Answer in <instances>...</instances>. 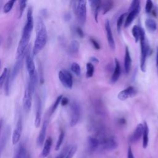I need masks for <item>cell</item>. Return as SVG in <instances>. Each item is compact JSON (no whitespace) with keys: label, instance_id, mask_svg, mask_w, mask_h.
<instances>
[{"label":"cell","instance_id":"1","mask_svg":"<svg viewBox=\"0 0 158 158\" xmlns=\"http://www.w3.org/2000/svg\"><path fill=\"white\" fill-rule=\"evenodd\" d=\"M33 18L32 14V9L31 7H28L27 13V22L23 27L22 36L19 41L17 53H16V59L23 57L25 51L27 49L30 38L31 36V32L33 29Z\"/></svg>","mask_w":158,"mask_h":158},{"label":"cell","instance_id":"2","mask_svg":"<svg viewBox=\"0 0 158 158\" xmlns=\"http://www.w3.org/2000/svg\"><path fill=\"white\" fill-rule=\"evenodd\" d=\"M48 40L46 26L41 17H38L36 23V38L32 49V55H36L45 46Z\"/></svg>","mask_w":158,"mask_h":158},{"label":"cell","instance_id":"3","mask_svg":"<svg viewBox=\"0 0 158 158\" xmlns=\"http://www.w3.org/2000/svg\"><path fill=\"white\" fill-rule=\"evenodd\" d=\"M139 41L141 46V57H140V68L142 72L146 71V60L149 52V48L148 41L145 37V33L142 28L139 31Z\"/></svg>","mask_w":158,"mask_h":158},{"label":"cell","instance_id":"4","mask_svg":"<svg viewBox=\"0 0 158 158\" xmlns=\"http://www.w3.org/2000/svg\"><path fill=\"white\" fill-rule=\"evenodd\" d=\"M73 9L78 20L81 25H84L86 19V1L84 0L73 1Z\"/></svg>","mask_w":158,"mask_h":158},{"label":"cell","instance_id":"5","mask_svg":"<svg viewBox=\"0 0 158 158\" xmlns=\"http://www.w3.org/2000/svg\"><path fill=\"white\" fill-rule=\"evenodd\" d=\"M99 140V149L104 151H112L118 146L117 138L114 136L102 137Z\"/></svg>","mask_w":158,"mask_h":158},{"label":"cell","instance_id":"6","mask_svg":"<svg viewBox=\"0 0 158 158\" xmlns=\"http://www.w3.org/2000/svg\"><path fill=\"white\" fill-rule=\"evenodd\" d=\"M80 117V107L79 104L76 102H73L70 104V126L73 127L75 126Z\"/></svg>","mask_w":158,"mask_h":158},{"label":"cell","instance_id":"7","mask_svg":"<svg viewBox=\"0 0 158 158\" xmlns=\"http://www.w3.org/2000/svg\"><path fill=\"white\" fill-rule=\"evenodd\" d=\"M59 78L63 86L71 89L73 86V79L71 73L67 70H60L59 72Z\"/></svg>","mask_w":158,"mask_h":158},{"label":"cell","instance_id":"8","mask_svg":"<svg viewBox=\"0 0 158 158\" xmlns=\"http://www.w3.org/2000/svg\"><path fill=\"white\" fill-rule=\"evenodd\" d=\"M22 132V115L20 114L18 118L15 127L12 133V142L14 145L16 144L20 141Z\"/></svg>","mask_w":158,"mask_h":158},{"label":"cell","instance_id":"9","mask_svg":"<svg viewBox=\"0 0 158 158\" xmlns=\"http://www.w3.org/2000/svg\"><path fill=\"white\" fill-rule=\"evenodd\" d=\"M25 62H26V67L29 74V76H31L36 73L35 71V63L33 59L32 55L31 54V52L30 49H27L25 51Z\"/></svg>","mask_w":158,"mask_h":158},{"label":"cell","instance_id":"10","mask_svg":"<svg viewBox=\"0 0 158 158\" xmlns=\"http://www.w3.org/2000/svg\"><path fill=\"white\" fill-rule=\"evenodd\" d=\"M33 93L26 88L23 98V108L26 113H28L31 109Z\"/></svg>","mask_w":158,"mask_h":158},{"label":"cell","instance_id":"11","mask_svg":"<svg viewBox=\"0 0 158 158\" xmlns=\"http://www.w3.org/2000/svg\"><path fill=\"white\" fill-rule=\"evenodd\" d=\"M42 117V103L40 96H36V115L35 120V125L38 128L40 125Z\"/></svg>","mask_w":158,"mask_h":158},{"label":"cell","instance_id":"12","mask_svg":"<svg viewBox=\"0 0 158 158\" xmlns=\"http://www.w3.org/2000/svg\"><path fill=\"white\" fill-rule=\"evenodd\" d=\"M136 90L134 87L132 86H128L126 89L121 91L117 96V98L119 100L125 101L129 98H131L136 94Z\"/></svg>","mask_w":158,"mask_h":158},{"label":"cell","instance_id":"13","mask_svg":"<svg viewBox=\"0 0 158 158\" xmlns=\"http://www.w3.org/2000/svg\"><path fill=\"white\" fill-rule=\"evenodd\" d=\"M105 30L106 31V35H107L109 46L111 49L114 50L115 49V44L114 39L112 35L111 27H110V25L109 20H106L105 22Z\"/></svg>","mask_w":158,"mask_h":158},{"label":"cell","instance_id":"14","mask_svg":"<svg viewBox=\"0 0 158 158\" xmlns=\"http://www.w3.org/2000/svg\"><path fill=\"white\" fill-rule=\"evenodd\" d=\"M48 126V120L45 119L43 123L41 130L39 133V135L36 139V143L38 146H41L44 144Z\"/></svg>","mask_w":158,"mask_h":158},{"label":"cell","instance_id":"15","mask_svg":"<svg viewBox=\"0 0 158 158\" xmlns=\"http://www.w3.org/2000/svg\"><path fill=\"white\" fill-rule=\"evenodd\" d=\"M143 124L139 123L134 131L133 132L132 135L130 136V141L131 143H135L137 142L142 136L143 135Z\"/></svg>","mask_w":158,"mask_h":158},{"label":"cell","instance_id":"16","mask_svg":"<svg viewBox=\"0 0 158 158\" xmlns=\"http://www.w3.org/2000/svg\"><path fill=\"white\" fill-rule=\"evenodd\" d=\"M10 133V129L9 126H7L6 129L4 130V131L0 139V158L1 157V154L4 149V148L7 143V141L9 139V136Z\"/></svg>","mask_w":158,"mask_h":158},{"label":"cell","instance_id":"17","mask_svg":"<svg viewBox=\"0 0 158 158\" xmlns=\"http://www.w3.org/2000/svg\"><path fill=\"white\" fill-rule=\"evenodd\" d=\"M131 65V59L130 57L129 49L127 46L125 47V56H124V69H125V72L127 74H128L130 72Z\"/></svg>","mask_w":158,"mask_h":158},{"label":"cell","instance_id":"18","mask_svg":"<svg viewBox=\"0 0 158 158\" xmlns=\"http://www.w3.org/2000/svg\"><path fill=\"white\" fill-rule=\"evenodd\" d=\"M52 138L51 137H48L44 142L43 148L40 155L41 158H45L49 155L51 151V146H52Z\"/></svg>","mask_w":158,"mask_h":158},{"label":"cell","instance_id":"19","mask_svg":"<svg viewBox=\"0 0 158 158\" xmlns=\"http://www.w3.org/2000/svg\"><path fill=\"white\" fill-rule=\"evenodd\" d=\"M140 11V6L137 7L136 9H134L133 10L129 12V14L127 15V17L126 18L125 22V27H128L131 23H132V22L133 21V20L135 19V18L138 15V14L139 13Z\"/></svg>","mask_w":158,"mask_h":158},{"label":"cell","instance_id":"20","mask_svg":"<svg viewBox=\"0 0 158 158\" xmlns=\"http://www.w3.org/2000/svg\"><path fill=\"white\" fill-rule=\"evenodd\" d=\"M88 144L89 150L90 151H94L99 148V140L94 136H89L88 138Z\"/></svg>","mask_w":158,"mask_h":158},{"label":"cell","instance_id":"21","mask_svg":"<svg viewBox=\"0 0 158 158\" xmlns=\"http://www.w3.org/2000/svg\"><path fill=\"white\" fill-rule=\"evenodd\" d=\"M24 57H25V56L22 57H20V59H16V62H15V64L14 65V69H13L12 73H11V81H13L16 78L17 75H18V73H19V71L20 70V68H21V66H22V62H23Z\"/></svg>","mask_w":158,"mask_h":158},{"label":"cell","instance_id":"22","mask_svg":"<svg viewBox=\"0 0 158 158\" xmlns=\"http://www.w3.org/2000/svg\"><path fill=\"white\" fill-rule=\"evenodd\" d=\"M121 73V68L120 65V63L117 59H115V68L114 70V72L112 76L111 77L112 83H115L119 78Z\"/></svg>","mask_w":158,"mask_h":158},{"label":"cell","instance_id":"23","mask_svg":"<svg viewBox=\"0 0 158 158\" xmlns=\"http://www.w3.org/2000/svg\"><path fill=\"white\" fill-rule=\"evenodd\" d=\"M143 147L146 148L149 142V127L146 122H144L143 124Z\"/></svg>","mask_w":158,"mask_h":158},{"label":"cell","instance_id":"24","mask_svg":"<svg viewBox=\"0 0 158 158\" xmlns=\"http://www.w3.org/2000/svg\"><path fill=\"white\" fill-rule=\"evenodd\" d=\"M80 48V44L78 41L73 40L70 42L69 46V52L72 55L77 54Z\"/></svg>","mask_w":158,"mask_h":158},{"label":"cell","instance_id":"25","mask_svg":"<svg viewBox=\"0 0 158 158\" xmlns=\"http://www.w3.org/2000/svg\"><path fill=\"white\" fill-rule=\"evenodd\" d=\"M11 81V73L8 71L6 78L4 81V93L6 96L9 95L10 93V83Z\"/></svg>","mask_w":158,"mask_h":158},{"label":"cell","instance_id":"26","mask_svg":"<svg viewBox=\"0 0 158 158\" xmlns=\"http://www.w3.org/2000/svg\"><path fill=\"white\" fill-rule=\"evenodd\" d=\"M26 153H27V151L25 149V148L24 147V146L22 144H21L19 146V148L14 155V158H23Z\"/></svg>","mask_w":158,"mask_h":158},{"label":"cell","instance_id":"27","mask_svg":"<svg viewBox=\"0 0 158 158\" xmlns=\"http://www.w3.org/2000/svg\"><path fill=\"white\" fill-rule=\"evenodd\" d=\"M145 24L147 28L150 31H154L157 28V23L156 21L153 19H147L145 22Z\"/></svg>","mask_w":158,"mask_h":158},{"label":"cell","instance_id":"28","mask_svg":"<svg viewBox=\"0 0 158 158\" xmlns=\"http://www.w3.org/2000/svg\"><path fill=\"white\" fill-rule=\"evenodd\" d=\"M86 77L91 78L93 77L94 72V67L92 63H87L86 64Z\"/></svg>","mask_w":158,"mask_h":158},{"label":"cell","instance_id":"29","mask_svg":"<svg viewBox=\"0 0 158 158\" xmlns=\"http://www.w3.org/2000/svg\"><path fill=\"white\" fill-rule=\"evenodd\" d=\"M15 2V0H10V1H7L4 6V7H3V12L5 13V14H7L8 12H9L12 8L14 6V3Z\"/></svg>","mask_w":158,"mask_h":158},{"label":"cell","instance_id":"30","mask_svg":"<svg viewBox=\"0 0 158 158\" xmlns=\"http://www.w3.org/2000/svg\"><path fill=\"white\" fill-rule=\"evenodd\" d=\"M139 31H140V27H139L138 26L134 25L133 27L132 34L136 43H137L139 40Z\"/></svg>","mask_w":158,"mask_h":158},{"label":"cell","instance_id":"31","mask_svg":"<svg viewBox=\"0 0 158 158\" xmlns=\"http://www.w3.org/2000/svg\"><path fill=\"white\" fill-rule=\"evenodd\" d=\"M64 136H65V134H64V132L62 130L59 135V137H58V139L57 141V143H56V148H55V149L56 151H58L59 150L62 144V142H63V140H64Z\"/></svg>","mask_w":158,"mask_h":158},{"label":"cell","instance_id":"32","mask_svg":"<svg viewBox=\"0 0 158 158\" xmlns=\"http://www.w3.org/2000/svg\"><path fill=\"white\" fill-rule=\"evenodd\" d=\"M102 10H103V14L107 13L109 12L113 7V2L112 1H106L102 6Z\"/></svg>","mask_w":158,"mask_h":158},{"label":"cell","instance_id":"33","mask_svg":"<svg viewBox=\"0 0 158 158\" xmlns=\"http://www.w3.org/2000/svg\"><path fill=\"white\" fill-rule=\"evenodd\" d=\"M71 70L77 76H79L81 73V69L79 64L77 62H73L70 66Z\"/></svg>","mask_w":158,"mask_h":158},{"label":"cell","instance_id":"34","mask_svg":"<svg viewBox=\"0 0 158 158\" xmlns=\"http://www.w3.org/2000/svg\"><path fill=\"white\" fill-rule=\"evenodd\" d=\"M62 97H63L62 95H60V96H59L57 98L56 100L55 101L54 103L52 104V107H51V108L50 109V114L51 115L52 114L56 111V110L59 104L60 103V101H61V99L62 98Z\"/></svg>","mask_w":158,"mask_h":158},{"label":"cell","instance_id":"35","mask_svg":"<svg viewBox=\"0 0 158 158\" xmlns=\"http://www.w3.org/2000/svg\"><path fill=\"white\" fill-rule=\"evenodd\" d=\"M126 15L127 14L126 13H124V14H122V15H120V17H118V19H117V31L118 32H120V29H121V27H122V25L123 22V20L126 17Z\"/></svg>","mask_w":158,"mask_h":158},{"label":"cell","instance_id":"36","mask_svg":"<svg viewBox=\"0 0 158 158\" xmlns=\"http://www.w3.org/2000/svg\"><path fill=\"white\" fill-rule=\"evenodd\" d=\"M27 1H20L19 2V18H21V17L22 16V14L23 13L24 9L26 7L27 5Z\"/></svg>","mask_w":158,"mask_h":158},{"label":"cell","instance_id":"37","mask_svg":"<svg viewBox=\"0 0 158 158\" xmlns=\"http://www.w3.org/2000/svg\"><path fill=\"white\" fill-rule=\"evenodd\" d=\"M7 72H8V69L7 68H5L3 70L1 75H0V88H1L3 83L5 81V80H6L7 75Z\"/></svg>","mask_w":158,"mask_h":158},{"label":"cell","instance_id":"38","mask_svg":"<svg viewBox=\"0 0 158 158\" xmlns=\"http://www.w3.org/2000/svg\"><path fill=\"white\" fill-rule=\"evenodd\" d=\"M139 6H140V1H138V0L133 1L129 7L128 10H129V12H131Z\"/></svg>","mask_w":158,"mask_h":158},{"label":"cell","instance_id":"39","mask_svg":"<svg viewBox=\"0 0 158 158\" xmlns=\"http://www.w3.org/2000/svg\"><path fill=\"white\" fill-rule=\"evenodd\" d=\"M153 7V3L152 1L151 0H148L146 3V6H145V11L146 13H150L151 11L152 10V9Z\"/></svg>","mask_w":158,"mask_h":158},{"label":"cell","instance_id":"40","mask_svg":"<svg viewBox=\"0 0 158 158\" xmlns=\"http://www.w3.org/2000/svg\"><path fill=\"white\" fill-rule=\"evenodd\" d=\"M89 40H90V42L91 43L92 45L93 46V47H94L96 49L99 50V49H100V46H99V43H98L94 39H93V38H90Z\"/></svg>","mask_w":158,"mask_h":158},{"label":"cell","instance_id":"41","mask_svg":"<svg viewBox=\"0 0 158 158\" xmlns=\"http://www.w3.org/2000/svg\"><path fill=\"white\" fill-rule=\"evenodd\" d=\"M68 103H69L68 98H66V97H62V98L61 99V101H60L61 105L64 106H66Z\"/></svg>","mask_w":158,"mask_h":158},{"label":"cell","instance_id":"42","mask_svg":"<svg viewBox=\"0 0 158 158\" xmlns=\"http://www.w3.org/2000/svg\"><path fill=\"white\" fill-rule=\"evenodd\" d=\"M127 158H135L133 153L132 152L131 148L130 147H129L128 149V153H127Z\"/></svg>","mask_w":158,"mask_h":158},{"label":"cell","instance_id":"43","mask_svg":"<svg viewBox=\"0 0 158 158\" xmlns=\"http://www.w3.org/2000/svg\"><path fill=\"white\" fill-rule=\"evenodd\" d=\"M77 34L78 35V36L81 38H83L84 36V33H83V30L81 29V28L80 27H77Z\"/></svg>","mask_w":158,"mask_h":158},{"label":"cell","instance_id":"44","mask_svg":"<svg viewBox=\"0 0 158 158\" xmlns=\"http://www.w3.org/2000/svg\"><path fill=\"white\" fill-rule=\"evenodd\" d=\"M156 59V67H157V73H158V47L157 48Z\"/></svg>","mask_w":158,"mask_h":158},{"label":"cell","instance_id":"45","mask_svg":"<svg viewBox=\"0 0 158 158\" xmlns=\"http://www.w3.org/2000/svg\"><path fill=\"white\" fill-rule=\"evenodd\" d=\"M91 60L93 63H98L99 62L98 59L96 57H91Z\"/></svg>","mask_w":158,"mask_h":158},{"label":"cell","instance_id":"46","mask_svg":"<svg viewBox=\"0 0 158 158\" xmlns=\"http://www.w3.org/2000/svg\"><path fill=\"white\" fill-rule=\"evenodd\" d=\"M2 125H3V120L0 119V133H1V131L2 127Z\"/></svg>","mask_w":158,"mask_h":158},{"label":"cell","instance_id":"47","mask_svg":"<svg viewBox=\"0 0 158 158\" xmlns=\"http://www.w3.org/2000/svg\"><path fill=\"white\" fill-rule=\"evenodd\" d=\"M70 19V14H66V15H65V19L66 20H69Z\"/></svg>","mask_w":158,"mask_h":158},{"label":"cell","instance_id":"48","mask_svg":"<svg viewBox=\"0 0 158 158\" xmlns=\"http://www.w3.org/2000/svg\"><path fill=\"white\" fill-rule=\"evenodd\" d=\"M23 158H30V154L27 152V153L25 154V156H24Z\"/></svg>","mask_w":158,"mask_h":158},{"label":"cell","instance_id":"49","mask_svg":"<svg viewBox=\"0 0 158 158\" xmlns=\"http://www.w3.org/2000/svg\"><path fill=\"white\" fill-rule=\"evenodd\" d=\"M1 41H2V38H1V36H0V44L1 43Z\"/></svg>","mask_w":158,"mask_h":158},{"label":"cell","instance_id":"50","mask_svg":"<svg viewBox=\"0 0 158 158\" xmlns=\"http://www.w3.org/2000/svg\"><path fill=\"white\" fill-rule=\"evenodd\" d=\"M0 67H1V60H0Z\"/></svg>","mask_w":158,"mask_h":158}]
</instances>
